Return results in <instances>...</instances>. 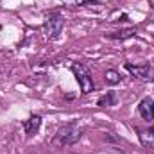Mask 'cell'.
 <instances>
[{"instance_id":"1","label":"cell","mask_w":154,"mask_h":154,"mask_svg":"<svg viewBox=\"0 0 154 154\" xmlns=\"http://www.w3.org/2000/svg\"><path fill=\"white\" fill-rule=\"evenodd\" d=\"M82 136V127L77 122H68L65 125H61L54 138H52V145L54 147H66V145H74L81 140Z\"/></svg>"},{"instance_id":"2","label":"cell","mask_w":154,"mask_h":154,"mask_svg":"<svg viewBox=\"0 0 154 154\" xmlns=\"http://www.w3.org/2000/svg\"><path fill=\"white\" fill-rule=\"evenodd\" d=\"M70 70H72V72H74V75H75L77 82H79V86H81V93H82V95H86V93L93 91V88H95V84H93V79H91L90 70H88L84 65L74 63V65L70 66Z\"/></svg>"},{"instance_id":"3","label":"cell","mask_w":154,"mask_h":154,"mask_svg":"<svg viewBox=\"0 0 154 154\" xmlns=\"http://www.w3.org/2000/svg\"><path fill=\"white\" fill-rule=\"evenodd\" d=\"M63 27H65V20L61 14L57 13H52L45 18V23H43V29H45V34L48 39H57L63 32Z\"/></svg>"},{"instance_id":"4","label":"cell","mask_w":154,"mask_h":154,"mask_svg":"<svg viewBox=\"0 0 154 154\" xmlns=\"http://www.w3.org/2000/svg\"><path fill=\"white\" fill-rule=\"evenodd\" d=\"M125 70L131 74V75L138 77L142 81H154V68L151 65H133V63H125Z\"/></svg>"},{"instance_id":"5","label":"cell","mask_w":154,"mask_h":154,"mask_svg":"<svg viewBox=\"0 0 154 154\" xmlns=\"http://www.w3.org/2000/svg\"><path fill=\"white\" fill-rule=\"evenodd\" d=\"M138 113H140V116H142L143 120H147V122L154 120V100L151 97H145V99L138 104Z\"/></svg>"},{"instance_id":"6","label":"cell","mask_w":154,"mask_h":154,"mask_svg":"<svg viewBox=\"0 0 154 154\" xmlns=\"http://www.w3.org/2000/svg\"><path fill=\"white\" fill-rule=\"evenodd\" d=\"M22 125H23V131H25L27 134H36V133L39 131V127H41V116L39 115H31L27 120L22 122Z\"/></svg>"},{"instance_id":"7","label":"cell","mask_w":154,"mask_h":154,"mask_svg":"<svg viewBox=\"0 0 154 154\" xmlns=\"http://www.w3.org/2000/svg\"><path fill=\"white\" fill-rule=\"evenodd\" d=\"M116 100H118V97H116L115 91H108L106 95H102L100 99H99V106L100 108H109V106H116Z\"/></svg>"},{"instance_id":"8","label":"cell","mask_w":154,"mask_h":154,"mask_svg":"<svg viewBox=\"0 0 154 154\" xmlns=\"http://www.w3.org/2000/svg\"><path fill=\"white\" fill-rule=\"evenodd\" d=\"M138 133H140V142L143 143V147H147V149H154V134H152V131H143V129H140Z\"/></svg>"},{"instance_id":"9","label":"cell","mask_w":154,"mask_h":154,"mask_svg":"<svg viewBox=\"0 0 154 154\" xmlns=\"http://www.w3.org/2000/svg\"><path fill=\"white\" fill-rule=\"evenodd\" d=\"M133 36H136V29H125V31H118V32L108 34L109 39H120V41H124L127 38H133Z\"/></svg>"},{"instance_id":"10","label":"cell","mask_w":154,"mask_h":154,"mask_svg":"<svg viewBox=\"0 0 154 154\" xmlns=\"http://www.w3.org/2000/svg\"><path fill=\"white\" fill-rule=\"evenodd\" d=\"M104 79H106V82H108V84L115 86V84H118V82L122 81V75H120V72H116V70H106Z\"/></svg>"},{"instance_id":"11","label":"cell","mask_w":154,"mask_h":154,"mask_svg":"<svg viewBox=\"0 0 154 154\" xmlns=\"http://www.w3.org/2000/svg\"><path fill=\"white\" fill-rule=\"evenodd\" d=\"M104 154H125V152H124L122 149H118V147H109Z\"/></svg>"},{"instance_id":"12","label":"cell","mask_w":154,"mask_h":154,"mask_svg":"<svg viewBox=\"0 0 154 154\" xmlns=\"http://www.w3.org/2000/svg\"><path fill=\"white\" fill-rule=\"evenodd\" d=\"M151 131H152V134H154V127H152V129H151Z\"/></svg>"},{"instance_id":"13","label":"cell","mask_w":154,"mask_h":154,"mask_svg":"<svg viewBox=\"0 0 154 154\" xmlns=\"http://www.w3.org/2000/svg\"><path fill=\"white\" fill-rule=\"evenodd\" d=\"M93 2H99V0H93Z\"/></svg>"}]
</instances>
